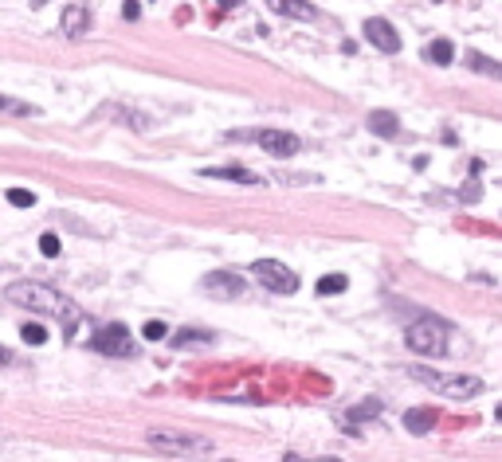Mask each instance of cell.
Returning <instances> with one entry per match:
<instances>
[{
    "instance_id": "3957f363",
    "label": "cell",
    "mask_w": 502,
    "mask_h": 462,
    "mask_svg": "<svg viewBox=\"0 0 502 462\" xmlns=\"http://www.w3.org/2000/svg\"><path fill=\"white\" fill-rule=\"evenodd\" d=\"M404 341H409V349L420 357H443L447 353V325H443L440 318H420L409 325Z\"/></svg>"
},
{
    "instance_id": "83f0119b",
    "label": "cell",
    "mask_w": 502,
    "mask_h": 462,
    "mask_svg": "<svg viewBox=\"0 0 502 462\" xmlns=\"http://www.w3.org/2000/svg\"><path fill=\"white\" fill-rule=\"evenodd\" d=\"M318 462H341V458H318Z\"/></svg>"
},
{
    "instance_id": "9a60e30c",
    "label": "cell",
    "mask_w": 502,
    "mask_h": 462,
    "mask_svg": "<svg viewBox=\"0 0 502 462\" xmlns=\"http://www.w3.org/2000/svg\"><path fill=\"white\" fill-rule=\"evenodd\" d=\"M451 51H455V47H451V40H432L424 55H428L432 63H440V67H447V63H451Z\"/></svg>"
},
{
    "instance_id": "4fadbf2b",
    "label": "cell",
    "mask_w": 502,
    "mask_h": 462,
    "mask_svg": "<svg viewBox=\"0 0 502 462\" xmlns=\"http://www.w3.org/2000/svg\"><path fill=\"white\" fill-rule=\"evenodd\" d=\"M369 129H373V134H381V137H397L400 134L397 114H389V110H373V114H369Z\"/></svg>"
},
{
    "instance_id": "30bf717a",
    "label": "cell",
    "mask_w": 502,
    "mask_h": 462,
    "mask_svg": "<svg viewBox=\"0 0 502 462\" xmlns=\"http://www.w3.org/2000/svg\"><path fill=\"white\" fill-rule=\"evenodd\" d=\"M205 294H212V298H236V294H244V278H236L232 270H216V275L205 278Z\"/></svg>"
},
{
    "instance_id": "7402d4cb",
    "label": "cell",
    "mask_w": 502,
    "mask_h": 462,
    "mask_svg": "<svg viewBox=\"0 0 502 462\" xmlns=\"http://www.w3.org/2000/svg\"><path fill=\"white\" fill-rule=\"evenodd\" d=\"M8 204H12V208H32L35 196L28 192V188H12V192H8Z\"/></svg>"
},
{
    "instance_id": "7a4b0ae2",
    "label": "cell",
    "mask_w": 502,
    "mask_h": 462,
    "mask_svg": "<svg viewBox=\"0 0 502 462\" xmlns=\"http://www.w3.org/2000/svg\"><path fill=\"white\" fill-rule=\"evenodd\" d=\"M412 380H420L424 388H432V392L447 395V400H471V395L483 392V380L471 376V372H432V369H409Z\"/></svg>"
},
{
    "instance_id": "2e32d148",
    "label": "cell",
    "mask_w": 502,
    "mask_h": 462,
    "mask_svg": "<svg viewBox=\"0 0 502 462\" xmlns=\"http://www.w3.org/2000/svg\"><path fill=\"white\" fill-rule=\"evenodd\" d=\"M208 341H212V333H200V329H181L173 345H177V349H188V345H208Z\"/></svg>"
},
{
    "instance_id": "44dd1931",
    "label": "cell",
    "mask_w": 502,
    "mask_h": 462,
    "mask_svg": "<svg viewBox=\"0 0 502 462\" xmlns=\"http://www.w3.org/2000/svg\"><path fill=\"white\" fill-rule=\"evenodd\" d=\"M165 333H169V325H165V321H145V325H142V337H145V341H161Z\"/></svg>"
},
{
    "instance_id": "52a82bcc",
    "label": "cell",
    "mask_w": 502,
    "mask_h": 462,
    "mask_svg": "<svg viewBox=\"0 0 502 462\" xmlns=\"http://www.w3.org/2000/svg\"><path fill=\"white\" fill-rule=\"evenodd\" d=\"M247 137H256L259 149L271 153V157H295L302 149V142L295 134H287V129H256V134H247Z\"/></svg>"
},
{
    "instance_id": "ba28073f",
    "label": "cell",
    "mask_w": 502,
    "mask_h": 462,
    "mask_svg": "<svg viewBox=\"0 0 502 462\" xmlns=\"http://www.w3.org/2000/svg\"><path fill=\"white\" fill-rule=\"evenodd\" d=\"M361 32H365V40L373 43L377 51H384V55H397L400 51V35H397V28H392L389 20H365Z\"/></svg>"
},
{
    "instance_id": "cb8c5ba5",
    "label": "cell",
    "mask_w": 502,
    "mask_h": 462,
    "mask_svg": "<svg viewBox=\"0 0 502 462\" xmlns=\"http://www.w3.org/2000/svg\"><path fill=\"white\" fill-rule=\"evenodd\" d=\"M122 16H126V20H137V16H142V4H126V8H122Z\"/></svg>"
},
{
    "instance_id": "603a6c76",
    "label": "cell",
    "mask_w": 502,
    "mask_h": 462,
    "mask_svg": "<svg viewBox=\"0 0 502 462\" xmlns=\"http://www.w3.org/2000/svg\"><path fill=\"white\" fill-rule=\"evenodd\" d=\"M40 251L47 255V259H55V255H59V236H52V231L40 236Z\"/></svg>"
},
{
    "instance_id": "d6986e66",
    "label": "cell",
    "mask_w": 502,
    "mask_h": 462,
    "mask_svg": "<svg viewBox=\"0 0 502 462\" xmlns=\"http://www.w3.org/2000/svg\"><path fill=\"white\" fill-rule=\"evenodd\" d=\"M341 290H346V275H326L318 282V294H341Z\"/></svg>"
},
{
    "instance_id": "4316f807",
    "label": "cell",
    "mask_w": 502,
    "mask_h": 462,
    "mask_svg": "<svg viewBox=\"0 0 502 462\" xmlns=\"http://www.w3.org/2000/svg\"><path fill=\"white\" fill-rule=\"evenodd\" d=\"M0 364H8V349L4 345H0Z\"/></svg>"
},
{
    "instance_id": "8992f818",
    "label": "cell",
    "mask_w": 502,
    "mask_h": 462,
    "mask_svg": "<svg viewBox=\"0 0 502 462\" xmlns=\"http://www.w3.org/2000/svg\"><path fill=\"white\" fill-rule=\"evenodd\" d=\"M91 345L98 349V353H106V357H130L134 353V337H130V329L126 325H103L98 333L91 337Z\"/></svg>"
},
{
    "instance_id": "e0dca14e",
    "label": "cell",
    "mask_w": 502,
    "mask_h": 462,
    "mask_svg": "<svg viewBox=\"0 0 502 462\" xmlns=\"http://www.w3.org/2000/svg\"><path fill=\"white\" fill-rule=\"evenodd\" d=\"M275 12H283V16H298V20H314V8L310 4H275Z\"/></svg>"
},
{
    "instance_id": "277c9868",
    "label": "cell",
    "mask_w": 502,
    "mask_h": 462,
    "mask_svg": "<svg viewBox=\"0 0 502 462\" xmlns=\"http://www.w3.org/2000/svg\"><path fill=\"white\" fill-rule=\"evenodd\" d=\"M149 446L165 454H212L216 443L208 435H188V431H149Z\"/></svg>"
},
{
    "instance_id": "9c48e42d",
    "label": "cell",
    "mask_w": 502,
    "mask_h": 462,
    "mask_svg": "<svg viewBox=\"0 0 502 462\" xmlns=\"http://www.w3.org/2000/svg\"><path fill=\"white\" fill-rule=\"evenodd\" d=\"M59 32L67 35V40H83L86 32H91V8L86 4H67L59 16Z\"/></svg>"
},
{
    "instance_id": "6da1fadb",
    "label": "cell",
    "mask_w": 502,
    "mask_h": 462,
    "mask_svg": "<svg viewBox=\"0 0 502 462\" xmlns=\"http://www.w3.org/2000/svg\"><path fill=\"white\" fill-rule=\"evenodd\" d=\"M4 298L8 302H16V306H24V310H32V313H47V318H59L63 325H75L79 321V306L71 302L67 294H59L55 286H47V282H12L8 290H4Z\"/></svg>"
},
{
    "instance_id": "5bb4252c",
    "label": "cell",
    "mask_w": 502,
    "mask_h": 462,
    "mask_svg": "<svg viewBox=\"0 0 502 462\" xmlns=\"http://www.w3.org/2000/svg\"><path fill=\"white\" fill-rule=\"evenodd\" d=\"M384 412L381 400H361L358 408H349V423H365V420H377Z\"/></svg>"
},
{
    "instance_id": "5b68a950",
    "label": "cell",
    "mask_w": 502,
    "mask_h": 462,
    "mask_svg": "<svg viewBox=\"0 0 502 462\" xmlns=\"http://www.w3.org/2000/svg\"><path fill=\"white\" fill-rule=\"evenodd\" d=\"M251 278H259L275 294H295L298 290V275L290 267H283L279 259H259L256 267H251Z\"/></svg>"
},
{
    "instance_id": "d4e9b609",
    "label": "cell",
    "mask_w": 502,
    "mask_h": 462,
    "mask_svg": "<svg viewBox=\"0 0 502 462\" xmlns=\"http://www.w3.org/2000/svg\"><path fill=\"white\" fill-rule=\"evenodd\" d=\"M0 110H16V114H24V106H16V102L4 98V94H0Z\"/></svg>"
},
{
    "instance_id": "8fae6325",
    "label": "cell",
    "mask_w": 502,
    "mask_h": 462,
    "mask_svg": "<svg viewBox=\"0 0 502 462\" xmlns=\"http://www.w3.org/2000/svg\"><path fill=\"white\" fill-rule=\"evenodd\" d=\"M435 420H440L435 408H412V412H404V427H409V435H428V431L435 427Z\"/></svg>"
},
{
    "instance_id": "ac0fdd59",
    "label": "cell",
    "mask_w": 502,
    "mask_h": 462,
    "mask_svg": "<svg viewBox=\"0 0 502 462\" xmlns=\"http://www.w3.org/2000/svg\"><path fill=\"white\" fill-rule=\"evenodd\" d=\"M20 337H24L28 345H43V341H47V329H43L40 321H28V325L20 329Z\"/></svg>"
},
{
    "instance_id": "484cf974",
    "label": "cell",
    "mask_w": 502,
    "mask_h": 462,
    "mask_svg": "<svg viewBox=\"0 0 502 462\" xmlns=\"http://www.w3.org/2000/svg\"><path fill=\"white\" fill-rule=\"evenodd\" d=\"M283 462H307V458H298V454H283Z\"/></svg>"
},
{
    "instance_id": "7c38bea8",
    "label": "cell",
    "mask_w": 502,
    "mask_h": 462,
    "mask_svg": "<svg viewBox=\"0 0 502 462\" xmlns=\"http://www.w3.org/2000/svg\"><path fill=\"white\" fill-rule=\"evenodd\" d=\"M205 177H212V180H239V185H259V177H256V173H247V168H239V165L205 168Z\"/></svg>"
},
{
    "instance_id": "ffe728a7",
    "label": "cell",
    "mask_w": 502,
    "mask_h": 462,
    "mask_svg": "<svg viewBox=\"0 0 502 462\" xmlns=\"http://www.w3.org/2000/svg\"><path fill=\"white\" fill-rule=\"evenodd\" d=\"M467 63H471L475 71H483V75H498V63H491L486 55H479V51H471V55H467Z\"/></svg>"
}]
</instances>
